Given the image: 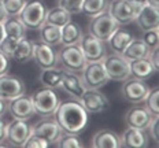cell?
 Returning <instances> with one entry per match:
<instances>
[{"label": "cell", "instance_id": "40", "mask_svg": "<svg viewBox=\"0 0 159 148\" xmlns=\"http://www.w3.org/2000/svg\"><path fill=\"white\" fill-rule=\"evenodd\" d=\"M10 66H11V62H10V58L7 55H4L2 51H0V75L8 73Z\"/></svg>", "mask_w": 159, "mask_h": 148}, {"label": "cell", "instance_id": "9", "mask_svg": "<svg viewBox=\"0 0 159 148\" xmlns=\"http://www.w3.org/2000/svg\"><path fill=\"white\" fill-rule=\"evenodd\" d=\"M103 66L106 69L108 78L112 81H125L130 77V67H129V61H126L121 54H112L106 55L103 59Z\"/></svg>", "mask_w": 159, "mask_h": 148}, {"label": "cell", "instance_id": "11", "mask_svg": "<svg viewBox=\"0 0 159 148\" xmlns=\"http://www.w3.org/2000/svg\"><path fill=\"white\" fill-rule=\"evenodd\" d=\"M80 48L82 49L85 55V59L88 62H100L103 61L107 55V48H106V41L99 40L98 37L92 36L91 33L82 34L81 40L78 43Z\"/></svg>", "mask_w": 159, "mask_h": 148}, {"label": "cell", "instance_id": "16", "mask_svg": "<svg viewBox=\"0 0 159 148\" xmlns=\"http://www.w3.org/2000/svg\"><path fill=\"white\" fill-rule=\"evenodd\" d=\"M7 111L11 114L14 119H24L28 121L34 117V108L32 104L30 96L26 95H21V96L12 99V100L7 101Z\"/></svg>", "mask_w": 159, "mask_h": 148}, {"label": "cell", "instance_id": "36", "mask_svg": "<svg viewBox=\"0 0 159 148\" xmlns=\"http://www.w3.org/2000/svg\"><path fill=\"white\" fill-rule=\"evenodd\" d=\"M84 0H59V7H62L63 10L69 12V14L74 15L81 12V6Z\"/></svg>", "mask_w": 159, "mask_h": 148}, {"label": "cell", "instance_id": "22", "mask_svg": "<svg viewBox=\"0 0 159 148\" xmlns=\"http://www.w3.org/2000/svg\"><path fill=\"white\" fill-rule=\"evenodd\" d=\"M129 67H130V77L139 78V80H144V81L150 80L152 75L157 73L148 58L130 61L129 62Z\"/></svg>", "mask_w": 159, "mask_h": 148}, {"label": "cell", "instance_id": "1", "mask_svg": "<svg viewBox=\"0 0 159 148\" xmlns=\"http://www.w3.org/2000/svg\"><path fill=\"white\" fill-rule=\"evenodd\" d=\"M52 118L56 121L63 133L73 134H80L84 132L89 121L87 110L78 100L61 101L52 114Z\"/></svg>", "mask_w": 159, "mask_h": 148}, {"label": "cell", "instance_id": "15", "mask_svg": "<svg viewBox=\"0 0 159 148\" xmlns=\"http://www.w3.org/2000/svg\"><path fill=\"white\" fill-rule=\"evenodd\" d=\"M32 133L48 141L49 146H55V143L59 140V137L62 136L63 132H62V129L59 128V125L56 123L54 118L44 117L43 119H40L39 122H36L32 126Z\"/></svg>", "mask_w": 159, "mask_h": 148}, {"label": "cell", "instance_id": "39", "mask_svg": "<svg viewBox=\"0 0 159 148\" xmlns=\"http://www.w3.org/2000/svg\"><path fill=\"white\" fill-rule=\"evenodd\" d=\"M147 130H148V134H150L151 139L154 140L155 143H158L159 141V115H154L151 123L148 125Z\"/></svg>", "mask_w": 159, "mask_h": 148}, {"label": "cell", "instance_id": "21", "mask_svg": "<svg viewBox=\"0 0 159 148\" xmlns=\"http://www.w3.org/2000/svg\"><path fill=\"white\" fill-rule=\"evenodd\" d=\"M91 146L93 148H121V137L110 129H102L92 137Z\"/></svg>", "mask_w": 159, "mask_h": 148}, {"label": "cell", "instance_id": "32", "mask_svg": "<svg viewBox=\"0 0 159 148\" xmlns=\"http://www.w3.org/2000/svg\"><path fill=\"white\" fill-rule=\"evenodd\" d=\"M55 146L59 148H81L84 144L80 140L78 134L62 133V136L59 137V140L55 143Z\"/></svg>", "mask_w": 159, "mask_h": 148}, {"label": "cell", "instance_id": "5", "mask_svg": "<svg viewBox=\"0 0 159 148\" xmlns=\"http://www.w3.org/2000/svg\"><path fill=\"white\" fill-rule=\"evenodd\" d=\"M87 59L80 48L78 44L74 45H62L61 51L58 52V63L63 67V70L81 73L87 65Z\"/></svg>", "mask_w": 159, "mask_h": 148}, {"label": "cell", "instance_id": "19", "mask_svg": "<svg viewBox=\"0 0 159 148\" xmlns=\"http://www.w3.org/2000/svg\"><path fill=\"white\" fill-rule=\"evenodd\" d=\"M134 21L137 22L139 28L143 29L144 32L158 28L159 26V8L145 2V4L140 10V12L136 16Z\"/></svg>", "mask_w": 159, "mask_h": 148}, {"label": "cell", "instance_id": "10", "mask_svg": "<svg viewBox=\"0 0 159 148\" xmlns=\"http://www.w3.org/2000/svg\"><path fill=\"white\" fill-rule=\"evenodd\" d=\"M32 134V125L24 119H12L6 125V141L11 147H24Z\"/></svg>", "mask_w": 159, "mask_h": 148}, {"label": "cell", "instance_id": "14", "mask_svg": "<svg viewBox=\"0 0 159 148\" xmlns=\"http://www.w3.org/2000/svg\"><path fill=\"white\" fill-rule=\"evenodd\" d=\"M26 92V85L22 78L12 74L0 75V99L8 101L21 96Z\"/></svg>", "mask_w": 159, "mask_h": 148}, {"label": "cell", "instance_id": "13", "mask_svg": "<svg viewBox=\"0 0 159 148\" xmlns=\"http://www.w3.org/2000/svg\"><path fill=\"white\" fill-rule=\"evenodd\" d=\"M33 59L40 69L58 67V51L43 41H33Z\"/></svg>", "mask_w": 159, "mask_h": 148}, {"label": "cell", "instance_id": "3", "mask_svg": "<svg viewBox=\"0 0 159 148\" xmlns=\"http://www.w3.org/2000/svg\"><path fill=\"white\" fill-rule=\"evenodd\" d=\"M30 99H32L33 108H34V114L41 118L52 117L54 111L59 106V103H61V99L56 95L55 89H51V88H47V87L37 89L30 96Z\"/></svg>", "mask_w": 159, "mask_h": 148}, {"label": "cell", "instance_id": "24", "mask_svg": "<svg viewBox=\"0 0 159 148\" xmlns=\"http://www.w3.org/2000/svg\"><path fill=\"white\" fill-rule=\"evenodd\" d=\"M151 49L147 47V44L141 40V38H133L129 45L124 49L122 52V56L126 61H136V59H143V58H148Z\"/></svg>", "mask_w": 159, "mask_h": 148}, {"label": "cell", "instance_id": "6", "mask_svg": "<svg viewBox=\"0 0 159 148\" xmlns=\"http://www.w3.org/2000/svg\"><path fill=\"white\" fill-rule=\"evenodd\" d=\"M119 28L112 16L108 14V11H104L99 15H95L91 18L88 24V33H91L92 36L98 37L99 40L107 41L110 38V36Z\"/></svg>", "mask_w": 159, "mask_h": 148}, {"label": "cell", "instance_id": "44", "mask_svg": "<svg viewBox=\"0 0 159 148\" xmlns=\"http://www.w3.org/2000/svg\"><path fill=\"white\" fill-rule=\"evenodd\" d=\"M6 113H7V101L0 99V118L4 117Z\"/></svg>", "mask_w": 159, "mask_h": 148}, {"label": "cell", "instance_id": "25", "mask_svg": "<svg viewBox=\"0 0 159 148\" xmlns=\"http://www.w3.org/2000/svg\"><path fill=\"white\" fill-rule=\"evenodd\" d=\"M11 59L18 63H25L33 59V41L28 40L26 37L16 40V44L12 51Z\"/></svg>", "mask_w": 159, "mask_h": 148}, {"label": "cell", "instance_id": "31", "mask_svg": "<svg viewBox=\"0 0 159 148\" xmlns=\"http://www.w3.org/2000/svg\"><path fill=\"white\" fill-rule=\"evenodd\" d=\"M107 7L108 0H84L81 6V12L85 16L92 18V16L107 11Z\"/></svg>", "mask_w": 159, "mask_h": 148}, {"label": "cell", "instance_id": "43", "mask_svg": "<svg viewBox=\"0 0 159 148\" xmlns=\"http://www.w3.org/2000/svg\"><path fill=\"white\" fill-rule=\"evenodd\" d=\"M7 18H8V14H7V11H6L4 6H3L2 0H0V24H3Z\"/></svg>", "mask_w": 159, "mask_h": 148}, {"label": "cell", "instance_id": "42", "mask_svg": "<svg viewBox=\"0 0 159 148\" xmlns=\"http://www.w3.org/2000/svg\"><path fill=\"white\" fill-rule=\"evenodd\" d=\"M6 125L7 123L0 118V147H3L6 143Z\"/></svg>", "mask_w": 159, "mask_h": 148}, {"label": "cell", "instance_id": "33", "mask_svg": "<svg viewBox=\"0 0 159 148\" xmlns=\"http://www.w3.org/2000/svg\"><path fill=\"white\" fill-rule=\"evenodd\" d=\"M8 16H18L21 10L26 4V0H2Z\"/></svg>", "mask_w": 159, "mask_h": 148}, {"label": "cell", "instance_id": "17", "mask_svg": "<svg viewBox=\"0 0 159 148\" xmlns=\"http://www.w3.org/2000/svg\"><path fill=\"white\" fill-rule=\"evenodd\" d=\"M154 114L151 113L145 106H139L134 104L132 106L125 114V123L129 128H136V129L147 130L148 125L151 123Z\"/></svg>", "mask_w": 159, "mask_h": 148}, {"label": "cell", "instance_id": "34", "mask_svg": "<svg viewBox=\"0 0 159 148\" xmlns=\"http://www.w3.org/2000/svg\"><path fill=\"white\" fill-rule=\"evenodd\" d=\"M145 103H147L148 110L151 111L154 115H159V89L158 88H152L150 89L147 99H145Z\"/></svg>", "mask_w": 159, "mask_h": 148}, {"label": "cell", "instance_id": "35", "mask_svg": "<svg viewBox=\"0 0 159 148\" xmlns=\"http://www.w3.org/2000/svg\"><path fill=\"white\" fill-rule=\"evenodd\" d=\"M141 40L147 44V47L150 49L158 48V45H159V30H158V28L145 30L143 37H141Z\"/></svg>", "mask_w": 159, "mask_h": 148}, {"label": "cell", "instance_id": "8", "mask_svg": "<svg viewBox=\"0 0 159 148\" xmlns=\"http://www.w3.org/2000/svg\"><path fill=\"white\" fill-rule=\"evenodd\" d=\"M121 95L126 101L132 104H141L145 101L148 93H150V87L144 80L129 77L128 80L122 81Z\"/></svg>", "mask_w": 159, "mask_h": 148}, {"label": "cell", "instance_id": "38", "mask_svg": "<svg viewBox=\"0 0 159 148\" xmlns=\"http://www.w3.org/2000/svg\"><path fill=\"white\" fill-rule=\"evenodd\" d=\"M15 44H16V38L7 37V36H6V37L2 40V43H0V51L11 59V55H12V51H14Z\"/></svg>", "mask_w": 159, "mask_h": 148}, {"label": "cell", "instance_id": "27", "mask_svg": "<svg viewBox=\"0 0 159 148\" xmlns=\"http://www.w3.org/2000/svg\"><path fill=\"white\" fill-rule=\"evenodd\" d=\"M82 34V28L80 26L77 22L70 21L69 24H66L65 26H62V40L61 45H74L78 44L81 40Z\"/></svg>", "mask_w": 159, "mask_h": 148}, {"label": "cell", "instance_id": "7", "mask_svg": "<svg viewBox=\"0 0 159 148\" xmlns=\"http://www.w3.org/2000/svg\"><path fill=\"white\" fill-rule=\"evenodd\" d=\"M81 78L84 81L85 88H89V89H100L110 81L102 61L87 62L85 67L81 71Z\"/></svg>", "mask_w": 159, "mask_h": 148}, {"label": "cell", "instance_id": "26", "mask_svg": "<svg viewBox=\"0 0 159 148\" xmlns=\"http://www.w3.org/2000/svg\"><path fill=\"white\" fill-rule=\"evenodd\" d=\"M40 32V40L51 47H58L61 45L62 40V28L49 24H43L39 29Z\"/></svg>", "mask_w": 159, "mask_h": 148}, {"label": "cell", "instance_id": "37", "mask_svg": "<svg viewBox=\"0 0 159 148\" xmlns=\"http://www.w3.org/2000/svg\"><path fill=\"white\" fill-rule=\"evenodd\" d=\"M24 147H26V148H48L49 143L45 141L44 139H41V137H39V136H36V134L32 133L30 137L26 140Z\"/></svg>", "mask_w": 159, "mask_h": 148}, {"label": "cell", "instance_id": "45", "mask_svg": "<svg viewBox=\"0 0 159 148\" xmlns=\"http://www.w3.org/2000/svg\"><path fill=\"white\" fill-rule=\"evenodd\" d=\"M6 37V33H4V28H3V24H0V43L2 40Z\"/></svg>", "mask_w": 159, "mask_h": 148}, {"label": "cell", "instance_id": "18", "mask_svg": "<svg viewBox=\"0 0 159 148\" xmlns=\"http://www.w3.org/2000/svg\"><path fill=\"white\" fill-rule=\"evenodd\" d=\"M61 88L66 93L71 95L77 100L82 96V93L87 89L84 85V81L81 78V74L74 73V71H69V70L62 71V87Z\"/></svg>", "mask_w": 159, "mask_h": 148}, {"label": "cell", "instance_id": "29", "mask_svg": "<svg viewBox=\"0 0 159 148\" xmlns=\"http://www.w3.org/2000/svg\"><path fill=\"white\" fill-rule=\"evenodd\" d=\"M62 69L51 67V69H43L40 74V82L44 87L51 88V89H58L62 87Z\"/></svg>", "mask_w": 159, "mask_h": 148}, {"label": "cell", "instance_id": "12", "mask_svg": "<svg viewBox=\"0 0 159 148\" xmlns=\"http://www.w3.org/2000/svg\"><path fill=\"white\" fill-rule=\"evenodd\" d=\"M81 106L87 110L88 114H100L110 108V100L104 93L99 89H89L87 88L82 96L78 99Z\"/></svg>", "mask_w": 159, "mask_h": 148}, {"label": "cell", "instance_id": "30", "mask_svg": "<svg viewBox=\"0 0 159 148\" xmlns=\"http://www.w3.org/2000/svg\"><path fill=\"white\" fill-rule=\"evenodd\" d=\"M71 21V14H69L66 10H63L62 7H54L47 11V15H45V21L44 24H49V25H55V26H65L66 24Z\"/></svg>", "mask_w": 159, "mask_h": 148}, {"label": "cell", "instance_id": "4", "mask_svg": "<svg viewBox=\"0 0 159 148\" xmlns=\"http://www.w3.org/2000/svg\"><path fill=\"white\" fill-rule=\"evenodd\" d=\"M47 11H48L47 6L43 2H40V0H30V2H26L24 8L19 12L18 18L26 26V29L39 30L40 26L44 24L45 21Z\"/></svg>", "mask_w": 159, "mask_h": 148}, {"label": "cell", "instance_id": "28", "mask_svg": "<svg viewBox=\"0 0 159 148\" xmlns=\"http://www.w3.org/2000/svg\"><path fill=\"white\" fill-rule=\"evenodd\" d=\"M3 28H4V33L7 37H12L16 38V40L26 37V30L28 29L18 16H8L3 22Z\"/></svg>", "mask_w": 159, "mask_h": 148}, {"label": "cell", "instance_id": "23", "mask_svg": "<svg viewBox=\"0 0 159 148\" xmlns=\"http://www.w3.org/2000/svg\"><path fill=\"white\" fill-rule=\"evenodd\" d=\"M134 38L133 33L129 32L128 29H122L121 26L110 36V38L107 40L108 45L115 54H122L124 49L129 45V43Z\"/></svg>", "mask_w": 159, "mask_h": 148}, {"label": "cell", "instance_id": "2", "mask_svg": "<svg viewBox=\"0 0 159 148\" xmlns=\"http://www.w3.org/2000/svg\"><path fill=\"white\" fill-rule=\"evenodd\" d=\"M144 4L145 0H111L107 11L119 26H125L134 22Z\"/></svg>", "mask_w": 159, "mask_h": 148}, {"label": "cell", "instance_id": "20", "mask_svg": "<svg viewBox=\"0 0 159 148\" xmlns=\"http://www.w3.org/2000/svg\"><path fill=\"white\" fill-rule=\"evenodd\" d=\"M121 147L126 148H145L148 147V136L145 134V130L129 128L121 134Z\"/></svg>", "mask_w": 159, "mask_h": 148}, {"label": "cell", "instance_id": "41", "mask_svg": "<svg viewBox=\"0 0 159 148\" xmlns=\"http://www.w3.org/2000/svg\"><path fill=\"white\" fill-rule=\"evenodd\" d=\"M148 59H150L151 65L154 66L155 71L159 70V48H154L150 51V55H148Z\"/></svg>", "mask_w": 159, "mask_h": 148}]
</instances>
